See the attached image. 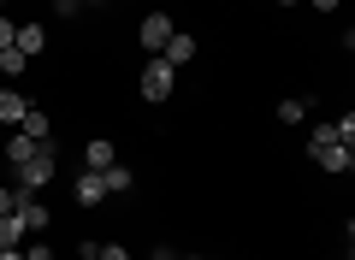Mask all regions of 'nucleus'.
Wrapping results in <instances>:
<instances>
[{"label":"nucleus","mask_w":355,"mask_h":260,"mask_svg":"<svg viewBox=\"0 0 355 260\" xmlns=\"http://www.w3.org/2000/svg\"><path fill=\"white\" fill-rule=\"evenodd\" d=\"M12 36H18V30H12V18H6V12H0V53H6V48H12Z\"/></svg>","instance_id":"a211bd4d"},{"label":"nucleus","mask_w":355,"mask_h":260,"mask_svg":"<svg viewBox=\"0 0 355 260\" xmlns=\"http://www.w3.org/2000/svg\"><path fill=\"white\" fill-rule=\"evenodd\" d=\"M12 213H18V219H24V231H30V236H36V231H48V225H53V213L42 207V196H24V189H18Z\"/></svg>","instance_id":"20e7f679"},{"label":"nucleus","mask_w":355,"mask_h":260,"mask_svg":"<svg viewBox=\"0 0 355 260\" xmlns=\"http://www.w3.org/2000/svg\"><path fill=\"white\" fill-rule=\"evenodd\" d=\"M314 160L326 166L331 177H349V172H355V148H349V142H331V148H314Z\"/></svg>","instance_id":"39448f33"},{"label":"nucleus","mask_w":355,"mask_h":260,"mask_svg":"<svg viewBox=\"0 0 355 260\" xmlns=\"http://www.w3.org/2000/svg\"><path fill=\"white\" fill-rule=\"evenodd\" d=\"M95 260H130V248H125V243H107V248H101Z\"/></svg>","instance_id":"f3484780"},{"label":"nucleus","mask_w":355,"mask_h":260,"mask_svg":"<svg viewBox=\"0 0 355 260\" xmlns=\"http://www.w3.org/2000/svg\"><path fill=\"white\" fill-rule=\"evenodd\" d=\"M314 12H338V0H314Z\"/></svg>","instance_id":"412c9836"},{"label":"nucleus","mask_w":355,"mask_h":260,"mask_svg":"<svg viewBox=\"0 0 355 260\" xmlns=\"http://www.w3.org/2000/svg\"><path fill=\"white\" fill-rule=\"evenodd\" d=\"M24 53H18V48H6V53H0V77H18V71H24Z\"/></svg>","instance_id":"2eb2a0df"},{"label":"nucleus","mask_w":355,"mask_h":260,"mask_svg":"<svg viewBox=\"0 0 355 260\" xmlns=\"http://www.w3.org/2000/svg\"><path fill=\"white\" fill-rule=\"evenodd\" d=\"M279 6H296V0H279Z\"/></svg>","instance_id":"393cba45"},{"label":"nucleus","mask_w":355,"mask_h":260,"mask_svg":"<svg viewBox=\"0 0 355 260\" xmlns=\"http://www.w3.org/2000/svg\"><path fill=\"white\" fill-rule=\"evenodd\" d=\"M279 119L284 124H302L308 119V101H279Z\"/></svg>","instance_id":"dca6fc26"},{"label":"nucleus","mask_w":355,"mask_h":260,"mask_svg":"<svg viewBox=\"0 0 355 260\" xmlns=\"http://www.w3.org/2000/svg\"><path fill=\"white\" fill-rule=\"evenodd\" d=\"M0 260H24V248H0Z\"/></svg>","instance_id":"4be33fe9"},{"label":"nucleus","mask_w":355,"mask_h":260,"mask_svg":"<svg viewBox=\"0 0 355 260\" xmlns=\"http://www.w3.org/2000/svg\"><path fill=\"white\" fill-rule=\"evenodd\" d=\"M24 112H30V101L18 95V89H0V124H12V130H18V119H24Z\"/></svg>","instance_id":"1a4fd4ad"},{"label":"nucleus","mask_w":355,"mask_h":260,"mask_svg":"<svg viewBox=\"0 0 355 260\" xmlns=\"http://www.w3.org/2000/svg\"><path fill=\"white\" fill-rule=\"evenodd\" d=\"M160 60H166V65H190V60H196V36H172V42L160 48Z\"/></svg>","instance_id":"9d476101"},{"label":"nucleus","mask_w":355,"mask_h":260,"mask_svg":"<svg viewBox=\"0 0 355 260\" xmlns=\"http://www.w3.org/2000/svg\"><path fill=\"white\" fill-rule=\"evenodd\" d=\"M53 172H60V148H53V137H48L24 166H18V189H24V196H36V189L53 184Z\"/></svg>","instance_id":"f257e3e1"},{"label":"nucleus","mask_w":355,"mask_h":260,"mask_svg":"<svg viewBox=\"0 0 355 260\" xmlns=\"http://www.w3.org/2000/svg\"><path fill=\"white\" fill-rule=\"evenodd\" d=\"M36 148H42V142H30V137H12V142H6V166L18 172V166H24L30 154H36Z\"/></svg>","instance_id":"4468645a"},{"label":"nucleus","mask_w":355,"mask_h":260,"mask_svg":"<svg viewBox=\"0 0 355 260\" xmlns=\"http://www.w3.org/2000/svg\"><path fill=\"white\" fill-rule=\"evenodd\" d=\"M172 36H178V24H172L166 12H148V18H142V30H137V42H142L148 53H160L166 42H172Z\"/></svg>","instance_id":"7ed1b4c3"},{"label":"nucleus","mask_w":355,"mask_h":260,"mask_svg":"<svg viewBox=\"0 0 355 260\" xmlns=\"http://www.w3.org/2000/svg\"><path fill=\"white\" fill-rule=\"evenodd\" d=\"M24 260H53V248H48V243H30V248H24Z\"/></svg>","instance_id":"6ab92c4d"},{"label":"nucleus","mask_w":355,"mask_h":260,"mask_svg":"<svg viewBox=\"0 0 355 260\" xmlns=\"http://www.w3.org/2000/svg\"><path fill=\"white\" fill-rule=\"evenodd\" d=\"M101 177H107V196H125V189H130V184H137V172H130V166H119V160H113V166H107V172H101Z\"/></svg>","instance_id":"ddd939ff"},{"label":"nucleus","mask_w":355,"mask_h":260,"mask_svg":"<svg viewBox=\"0 0 355 260\" xmlns=\"http://www.w3.org/2000/svg\"><path fill=\"white\" fill-rule=\"evenodd\" d=\"M0 6H6V0H0Z\"/></svg>","instance_id":"a878e982"},{"label":"nucleus","mask_w":355,"mask_h":260,"mask_svg":"<svg viewBox=\"0 0 355 260\" xmlns=\"http://www.w3.org/2000/svg\"><path fill=\"white\" fill-rule=\"evenodd\" d=\"M12 48L24 53V60H36V53L48 48V30H42V24H18V36H12Z\"/></svg>","instance_id":"0eeeda50"},{"label":"nucleus","mask_w":355,"mask_h":260,"mask_svg":"<svg viewBox=\"0 0 355 260\" xmlns=\"http://www.w3.org/2000/svg\"><path fill=\"white\" fill-rule=\"evenodd\" d=\"M83 160H89V172H107V166H113V142H107V137H95V142L83 148Z\"/></svg>","instance_id":"f8f14e48"},{"label":"nucleus","mask_w":355,"mask_h":260,"mask_svg":"<svg viewBox=\"0 0 355 260\" xmlns=\"http://www.w3.org/2000/svg\"><path fill=\"white\" fill-rule=\"evenodd\" d=\"M71 196H77V207H101V201H107V177L101 172H83Z\"/></svg>","instance_id":"423d86ee"},{"label":"nucleus","mask_w":355,"mask_h":260,"mask_svg":"<svg viewBox=\"0 0 355 260\" xmlns=\"http://www.w3.org/2000/svg\"><path fill=\"white\" fill-rule=\"evenodd\" d=\"M154 260H178V254H166V248H160V254H154Z\"/></svg>","instance_id":"5701e85b"},{"label":"nucleus","mask_w":355,"mask_h":260,"mask_svg":"<svg viewBox=\"0 0 355 260\" xmlns=\"http://www.w3.org/2000/svg\"><path fill=\"white\" fill-rule=\"evenodd\" d=\"M71 6H95V0H71Z\"/></svg>","instance_id":"b1692460"},{"label":"nucleus","mask_w":355,"mask_h":260,"mask_svg":"<svg viewBox=\"0 0 355 260\" xmlns=\"http://www.w3.org/2000/svg\"><path fill=\"white\" fill-rule=\"evenodd\" d=\"M18 137H30V142H48V137H53V124H48V112H42V107H30L24 119H18Z\"/></svg>","instance_id":"6e6552de"},{"label":"nucleus","mask_w":355,"mask_h":260,"mask_svg":"<svg viewBox=\"0 0 355 260\" xmlns=\"http://www.w3.org/2000/svg\"><path fill=\"white\" fill-rule=\"evenodd\" d=\"M12 201H18V189H12V184H0V213H12Z\"/></svg>","instance_id":"aec40b11"},{"label":"nucleus","mask_w":355,"mask_h":260,"mask_svg":"<svg viewBox=\"0 0 355 260\" xmlns=\"http://www.w3.org/2000/svg\"><path fill=\"white\" fill-rule=\"evenodd\" d=\"M142 101H166V95H172V89H178V65H166L160 60V53H148V65H142Z\"/></svg>","instance_id":"f03ea898"},{"label":"nucleus","mask_w":355,"mask_h":260,"mask_svg":"<svg viewBox=\"0 0 355 260\" xmlns=\"http://www.w3.org/2000/svg\"><path fill=\"white\" fill-rule=\"evenodd\" d=\"M24 219H18V213H0V248H24Z\"/></svg>","instance_id":"9b49d317"}]
</instances>
